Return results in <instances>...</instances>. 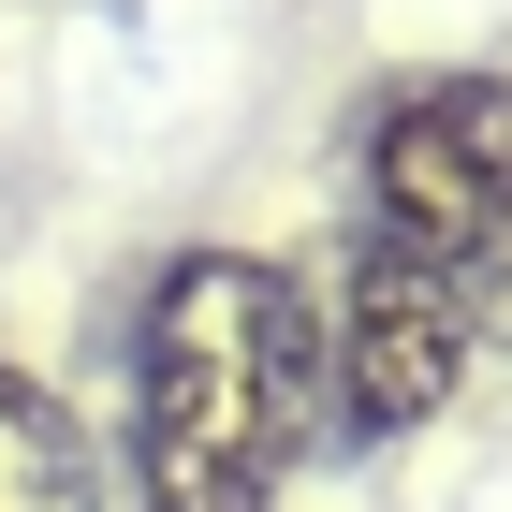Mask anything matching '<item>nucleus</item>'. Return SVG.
Here are the masks:
<instances>
[{
  "instance_id": "obj_4",
  "label": "nucleus",
  "mask_w": 512,
  "mask_h": 512,
  "mask_svg": "<svg viewBox=\"0 0 512 512\" xmlns=\"http://www.w3.org/2000/svg\"><path fill=\"white\" fill-rule=\"evenodd\" d=\"M0 512H103L74 425H59V395H44L30 366H0Z\"/></svg>"
},
{
  "instance_id": "obj_1",
  "label": "nucleus",
  "mask_w": 512,
  "mask_h": 512,
  "mask_svg": "<svg viewBox=\"0 0 512 512\" xmlns=\"http://www.w3.org/2000/svg\"><path fill=\"white\" fill-rule=\"evenodd\" d=\"M322 439V308L264 249H176L132 308V512H278Z\"/></svg>"
},
{
  "instance_id": "obj_2",
  "label": "nucleus",
  "mask_w": 512,
  "mask_h": 512,
  "mask_svg": "<svg viewBox=\"0 0 512 512\" xmlns=\"http://www.w3.org/2000/svg\"><path fill=\"white\" fill-rule=\"evenodd\" d=\"M352 220L469 308L483 352H512V74H395L352 132Z\"/></svg>"
},
{
  "instance_id": "obj_3",
  "label": "nucleus",
  "mask_w": 512,
  "mask_h": 512,
  "mask_svg": "<svg viewBox=\"0 0 512 512\" xmlns=\"http://www.w3.org/2000/svg\"><path fill=\"white\" fill-rule=\"evenodd\" d=\"M322 439H352V454H395V439H425L439 410H454V381H469V308L439 293L425 264L395 235H337V264H322Z\"/></svg>"
}]
</instances>
